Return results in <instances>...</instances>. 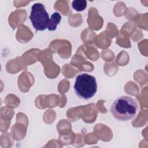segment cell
I'll return each mask as SVG.
<instances>
[{
    "mask_svg": "<svg viewBox=\"0 0 148 148\" xmlns=\"http://www.w3.org/2000/svg\"><path fill=\"white\" fill-rule=\"evenodd\" d=\"M113 117L120 121H128L133 119L139 110L137 102L132 97L121 96L118 97L111 106Z\"/></svg>",
    "mask_w": 148,
    "mask_h": 148,
    "instance_id": "6da1fadb",
    "label": "cell"
},
{
    "mask_svg": "<svg viewBox=\"0 0 148 148\" xmlns=\"http://www.w3.org/2000/svg\"><path fill=\"white\" fill-rule=\"evenodd\" d=\"M29 19L36 31H44L47 28L50 18L45 5L41 3H36L32 5Z\"/></svg>",
    "mask_w": 148,
    "mask_h": 148,
    "instance_id": "3957f363",
    "label": "cell"
},
{
    "mask_svg": "<svg viewBox=\"0 0 148 148\" xmlns=\"http://www.w3.org/2000/svg\"><path fill=\"white\" fill-rule=\"evenodd\" d=\"M61 16L58 12H54L49 19L47 25V29L49 31H54L57 28V26L60 23Z\"/></svg>",
    "mask_w": 148,
    "mask_h": 148,
    "instance_id": "277c9868",
    "label": "cell"
},
{
    "mask_svg": "<svg viewBox=\"0 0 148 148\" xmlns=\"http://www.w3.org/2000/svg\"><path fill=\"white\" fill-rule=\"evenodd\" d=\"M72 8L77 12L84 10L87 6V1L85 0H75L72 3Z\"/></svg>",
    "mask_w": 148,
    "mask_h": 148,
    "instance_id": "5b68a950",
    "label": "cell"
},
{
    "mask_svg": "<svg viewBox=\"0 0 148 148\" xmlns=\"http://www.w3.org/2000/svg\"><path fill=\"white\" fill-rule=\"evenodd\" d=\"M77 96L83 99H89L94 96L97 91V83L94 76L87 73L79 75L73 86Z\"/></svg>",
    "mask_w": 148,
    "mask_h": 148,
    "instance_id": "7a4b0ae2",
    "label": "cell"
}]
</instances>
